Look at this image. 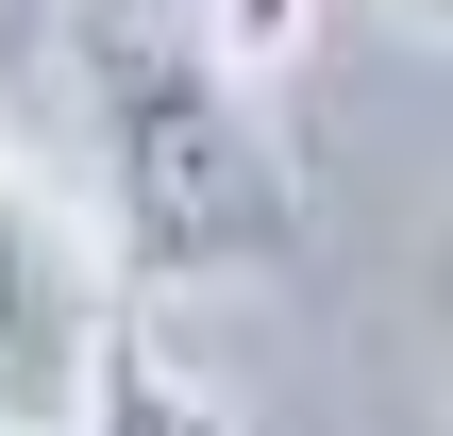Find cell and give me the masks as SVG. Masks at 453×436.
Instances as JSON below:
<instances>
[{"label":"cell","mask_w":453,"mask_h":436,"mask_svg":"<svg viewBox=\"0 0 453 436\" xmlns=\"http://www.w3.org/2000/svg\"><path fill=\"white\" fill-rule=\"evenodd\" d=\"M303 151L269 84H235L185 17H101V235L134 286H269L303 269Z\"/></svg>","instance_id":"6da1fadb"},{"label":"cell","mask_w":453,"mask_h":436,"mask_svg":"<svg viewBox=\"0 0 453 436\" xmlns=\"http://www.w3.org/2000/svg\"><path fill=\"white\" fill-rule=\"evenodd\" d=\"M118 235L0 151V436H84V370L118 336Z\"/></svg>","instance_id":"7a4b0ae2"},{"label":"cell","mask_w":453,"mask_h":436,"mask_svg":"<svg viewBox=\"0 0 453 436\" xmlns=\"http://www.w3.org/2000/svg\"><path fill=\"white\" fill-rule=\"evenodd\" d=\"M84 436H235V403L118 302V336H101V370H84Z\"/></svg>","instance_id":"3957f363"},{"label":"cell","mask_w":453,"mask_h":436,"mask_svg":"<svg viewBox=\"0 0 453 436\" xmlns=\"http://www.w3.org/2000/svg\"><path fill=\"white\" fill-rule=\"evenodd\" d=\"M185 34H202L235 84H286V67L319 50V0H185Z\"/></svg>","instance_id":"277c9868"},{"label":"cell","mask_w":453,"mask_h":436,"mask_svg":"<svg viewBox=\"0 0 453 436\" xmlns=\"http://www.w3.org/2000/svg\"><path fill=\"white\" fill-rule=\"evenodd\" d=\"M67 34H84V0H0V84H34Z\"/></svg>","instance_id":"5b68a950"},{"label":"cell","mask_w":453,"mask_h":436,"mask_svg":"<svg viewBox=\"0 0 453 436\" xmlns=\"http://www.w3.org/2000/svg\"><path fill=\"white\" fill-rule=\"evenodd\" d=\"M387 17H403V34H437V50H453V0H387Z\"/></svg>","instance_id":"8992f818"},{"label":"cell","mask_w":453,"mask_h":436,"mask_svg":"<svg viewBox=\"0 0 453 436\" xmlns=\"http://www.w3.org/2000/svg\"><path fill=\"white\" fill-rule=\"evenodd\" d=\"M84 17H185V0H84Z\"/></svg>","instance_id":"52a82bcc"}]
</instances>
